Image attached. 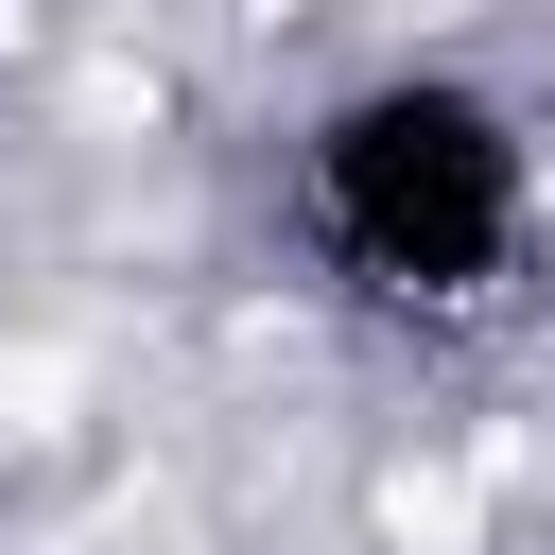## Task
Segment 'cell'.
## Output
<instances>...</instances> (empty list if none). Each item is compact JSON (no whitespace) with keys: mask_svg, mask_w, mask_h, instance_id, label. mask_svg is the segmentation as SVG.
Instances as JSON below:
<instances>
[{"mask_svg":"<svg viewBox=\"0 0 555 555\" xmlns=\"http://www.w3.org/2000/svg\"><path fill=\"white\" fill-rule=\"evenodd\" d=\"M278 208H295L312 295H347L382 330H486L538 260V121L486 69L399 52V69H347L295 121Z\"/></svg>","mask_w":555,"mask_h":555,"instance_id":"6da1fadb","label":"cell"}]
</instances>
